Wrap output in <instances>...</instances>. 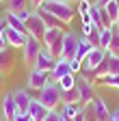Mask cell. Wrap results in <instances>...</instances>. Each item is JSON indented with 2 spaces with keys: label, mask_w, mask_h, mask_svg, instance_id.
Returning a JSON list of instances; mask_svg holds the SVG:
<instances>
[{
  "label": "cell",
  "mask_w": 119,
  "mask_h": 121,
  "mask_svg": "<svg viewBox=\"0 0 119 121\" xmlns=\"http://www.w3.org/2000/svg\"><path fill=\"white\" fill-rule=\"evenodd\" d=\"M2 89H4V73H0V93H2Z\"/></svg>",
  "instance_id": "cell-41"
},
{
  "label": "cell",
  "mask_w": 119,
  "mask_h": 121,
  "mask_svg": "<svg viewBox=\"0 0 119 121\" xmlns=\"http://www.w3.org/2000/svg\"><path fill=\"white\" fill-rule=\"evenodd\" d=\"M26 39H28V35L20 33V30L11 28V26H4V41H7L9 48H18V50H22L24 43H26Z\"/></svg>",
  "instance_id": "cell-10"
},
{
  "label": "cell",
  "mask_w": 119,
  "mask_h": 121,
  "mask_svg": "<svg viewBox=\"0 0 119 121\" xmlns=\"http://www.w3.org/2000/svg\"><path fill=\"white\" fill-rule=\"evenodd\" d=\"M91 104H93V110H95V117H97V121H108V119H110L108 104L104 102V97H102V95H95Z\"/></svg>",
  "instance_id": "cell-15"
},
{
  "label": "cell",
  "mask_w": 119,
  "mask_h": 121,
  "mask_svg": "<svg viewBox=\"0 0 119 121\" xmlns=\"http://www.w3.org/2000/svg\"><path fill=\"white\" fill-rule=\"evenodd\" d=\"M89 2H91V4H97V2H100V0H89Z\"/></svg>",
  "instance_id": "cell-45"
},
{
  "label": "cell",
  "mask_w": 119,
  "mask_h": 121,
  "mask_svg": "<svg viewBox=\"0 0 119 121\" xmlns=\"http://www.w3.org/2000/svg\"><path fill=\"white\" fill-rule=\"evenodd\" d=\"M20 112V108H18V102H15V95H13V91H7V93L2 95V117L4 119H13Z\"/></svg>",
  "instance_id": "cell-11"
},
{
  "label": "cell",
  "mask_w": 119,
  "mask_h": 121,
  "mask_svg": "<svg viewBox=\"0 0 119 121\" xmlns=\"http://www.w3.org/2000/svg\"><path fill=\"white\" fill-rule=\"evenodd\" d=\"M7 9L11 13H22V11H33L31 0H7Z\"/></svg>",
  "instance_id": "cell-20"
},
{
  "label": "cell",
  "mask_w": 119,
  "mask_h": 121,
  "mask_svg": "<svg viewBox=\"0 0 119 121\" xmlns=\"http://www.w3.org/2000/svg\"><path fill=\"white\" fill-rule=\"evenodd\" d=\"M89 17H91L93 26H97V28H104V26H102V13H100V4H93L91 9H89Z\"/></svg>",
  "instance_id": "cell-27"
},
{
  "label": "cell",
  "mask_w": 119,
  "mask_h": 121,
  "mask_svg": "<svg viewBox=\"0 0 119 121\" xmlns=\"http://www.w3.org/2000/svg\"><path fill=\"white\" fill-rule=\"evenodd\" d=\"M78 43H80V37L71 30H65L63 35V48H61V56L67 58V60H74L78 54Z\"/></svg>",
  "instance_id": "cell-6"
},
{
  "label": "cell",
  "mask_w": 119,
  "mask_h": 121,
  "mask_svg": "<svg viewBox=\"0 0 119 121\" xmlns=\"http://www.w3.org/2000/svg\"><path fill=\"white\" fill-rule=\"evenodd\" d=\"M37 13H39V17L43 20V24H46L48 28H56V26H63V24L58 22V20L54 17V15H52L50 11H46V9H41V7H39V9H37Z\"/></svg>",
  "instance_id": "cell-21"
},
{
  "label": "cell",
  "mask_w": 119,
  "mask_h": 121,
  "mask_svg": "<svg viewBox=\"0 0 119 121\" xmlns=\"http://www.w3.org/2000/svg\"><path fill=\"white\" fill-rule=\"evenodd\" d=\"M61 112H63V117H67L71 121L76 115L82 112V104H61Z\"/></svg>",
  "instance_id": "cell-22"
},
{
  "label": "cell",
  "mask_w": 119,
  "mask_h": 121,
  "mask_svg": "<svg viewBox=\"0 0 119 121\" xmlns=\"http://www.w3.org/2000/svg\"><path fill=\"white\" fill-rule=\"evenodd\" d=\"M61 97H63V91H61V86H58V82H54V80H50L46 86L39 91V95H37V99L46 106L48 110H56L58 104H63Z\"/></svg>",
  "instance_id": "cell-2"
},
{
  "label": "cell",
  "mask_w": 119,
  "mask_h": 121,
  "mask_svg": "<svg viewBox=\"0 0 119 121\" xmlns=\"http://www.w3.org/2000/svg\"><path fill=\"white\" fill-rule=\"evenodd\" d=\"M63 104H82V99H80V93H78V89L74 86V89H69V91H63Z\"/></svg>",
  "instance_id": "cell-24"
},
{
  "label": "cell",
  "mask_w": 119,
  "mask_h": 121,
  "mask_svg": "<svg viewBox=\"0 0 119 121\" xmlns=\"http://www.w3.org/2000/svg\"><path fill=\"white\" fill-rule=\"evenodd\" d=\"M48 112H50V110H48V108H46V106H43L37 97L31 99V104H28V115H31L33 121H43Z\"/></svg>",
  "instance_id": "cell-14"
},
{
  "label": "cell",
  "mask_w": 119,
  "mask_h": 121,
  "mask_svg": "<svg viewBox=\"0 0 119 121\" xmlns=\"http://www.w3.org/2000/svg\"><path fill=\"white\" fill-rule=\"evenodd\" d=\"M13 63H15V58H13L11 50L4 48V50H0V73H7L13 69Z\"/></svg>",
  "instance_id": "cell-17"
},
{
  "label": "cell",
  "mask_w": 119,
  "mask_h": 121,
  "mask_svg": "<svg viewBox=\"0 0 119 121\" xmlns=\"http://www.w3.org/2000/svg\"><path fill=\"white\" fill-rule=\"evenodd\" d=\"M58 119H61V110H50L48 115H46V119H43V121H58Z\"/></svg>",
  "instance_id": "cell-34"
},
{
  "label": "cell",
  "mask_w": 119,
  "mask_h": 121,
  "mask_svg": "<svg viewBox=\"0 0 119 121\" xmlns=\"http://www.w3.org/2000/svg\"><path fill=\"white\" fill-rule=\"evenodd\" d=\"M50 82V73L48 71H41V69H31V73H28V80H26V86L33 89V91H41L43 86H46Z\"/></svg>",
  "instance_id": "cell-9"
},
{
  "label": "cell",
  "mask_w": 119,
  "mask_h": 121,
  "mask_svg": "<svg viewBox=\"0 0 119 121\" xmlns=\"http://www.w3.org/2000/svg\"><path fill=\"white\" fill-rule=\"evenodd\" d=\"M43 50V43L37 41L35 37L28 35L26 43H24V48H22V58H24V65H35V60L39 56V52Z\"/></svg>",
  "instance_id": "cell-7"
},
{
  "label": "cell",
  "mask_w": 119,
  "mask_h": 121,
  "mask_svg": "<svg viewBox=\"0 0 119 121\" xmlns=\"http://www.w3.org/2000/svg\"><path fill=\"white\" fill-rule=\"evenodd\" d=\"M46 30H48V26L43 24V20L39 17V13H37V11H33V13H31V17L26 20V33L31 35V37H35L37 41H43V35H46Z\"/></svg>",
  "instance_id": "cell-8"
},
{
  "label": "cell",
  "mask_w": 119,
  "mask_h": 121,
  "mask_svg": "<svg viewBox=\"0 0 119 121\" xmlns=\"http://www.w3.org/2000/svg\"><path fill=\"white\" fill-rule=\"evenodd\" d=\"M11 121H33V119H31V115H28V112H18Z\"/></svg>",
  "instance_id": "cell-35"
},
{
  "label": "cell",
  "mask_w": 119,
  "mask_h": 121,
  "mask_svg": "<svg viewBox=\"0 0 119 121\" xmlns=\"http://www.w3.org/2000/svg\"><path fill=\"white\" fill-rule=\"evenodd\" d=\"M71 121H84V112H80V115H76Z\"/></svg>",
  "instance_id": "cell-42"
},
{
  "label": "cell",
  "mask_w": 119,
  "mask_h": 121,
  "mask_svg": "<svg viewBox=\"0 0 119 121\" xmlns=\"http://www.w3.org/2000/svg\"><path fill=\"white\" fill-rule=\"evenodd\" d=\"M106 52H113V54H119V26L113 24L110 26V45Z\"/></svg>",
  "instance_id": "cell-23"
},
{
  "label": "cell",
  "mask_w": 119,
  "mask_h": 121,
  "mask_svg": "<svg viewBox=\"0 0 119 121\" xmlns=\"http://www.w3.org/2000/svg\"><path fill=\"white\" fill-rule=\"evenodd\" d=\"M108 121H113V119H108Z\"/></svg>",
  "instance_id": "cell-49"
},
{
  "label": "cell",
  "mask_w": 119,
  "mask_h": 121,
  "mask_svg": "<svg viewBox=\"0 0 119 121\" xmlns=\"http://www.w3.org/2000/svg\"><path fill=\"white\" fill-rule=\"evenodd\" d=\"M80 17H82V24H93V22H91V17H89V13L80 15Z\"/></svg>",
  "instance_id": "cell-39"
},
{
  "label": "cell",
  "mask_w": 119,
  "mask_h": 121,
  "mask_svg": "<svg viewBox=\"0 0 119 121\" xmlns=\"http://www.w3.org/2000/svg\"><path fill=\"white\" fill-rule=\"evenodd\" d=\"M67 73H74L71 71V65H69V60L67 58H63V56H58L56 58V63H54V67H52V71H50V80H61L63 76H67Z\"/></svg>",
  "instance_id": "cell-12"
},
{
  "label": "cell",
  "mask_w": 119,
  "mask_h": 121,
  "mask_svg": "<svg viewBox=\"0 0 119 121\" xmlns=\"http://www.w3.org/2000/svg\"><path fill=\"white\" fill-rule=\"evenodd\" d=\"M4 22H7V26H11V28L20 30V33L28 35V33H26V22H24V20H20V15H18V13H11V11H7V17H4Z\"/></svg>",
  "instance_id": "cell-18"
},
{
  "label": "cell",
  "mask_w": 119,
  "mask_h": 121,
  "mask_svg": "<svg viewBox=\"0 0 119 121\" xmlns=\"http://www.w3.org/2000/svg\"><path fill=\"white\" fill-rule=\"evenodd\" d=\"M43 2H46V0H31V9H33V11H37Z\"/></svg>",
  "instance_id": "cell-38"
},
{
  "label": "cell",
  "mask_w": 119,
  "mask_h": 121,
  "mask_svg": "<svg viewBox=\"0 0 119 121\" xmlns=\"http://www.w3.org/2000/svg\"><path fill=\"white\" fill-rule=\"evenodd\" d=\"M56 82H58V86H61V91H69V89L76 86V73H67L61 80H56Z\"/></svg>",
  "instance_id": "cell-26"
},
{
  "label": "cell",
  "mask_w": 119,
  "mask_h": 121,
  "mask_svg": "<svg viewBox=\"0 0 119 121\" xmlns=\"http://www.w3.org/2000/svg\"><path fill=\"white\" fill-rule=\"evenodd\" d=\"M108 45H110V26L100 30V45H97V48H102V50H108Z\"/></svg>",
  "instance_id": "cell-28"
},
{
  "label": "cell",
  "mask_w": 119,
  "mask_h": 121,
  "mask_svg": "<svg viewBox=\"0 0 119 121\" xmlns=\"http://www.w3.org/2000/svg\"><path fill=\"white\" fill-rule=\"evenodd\" d=\"M58 121H69L67 117H63V112H61V119H58Z\"/></svg>",
  "instance_id": "cell-43"
},
{
  "label": "cell",
  "mask_w": 119,
  "mask_h": 121,
  "mask_svg": "<svg viewBox=\"0 0 119 121\" xmlns=\"http://www.w3.org/2000/svg\"><path fill=\"white\" fill-rule=\"evenodd\" d=\"M115 2H117V4H119V0H115Z\"/></svg>",
  "instance_id": "cell-48"
},
{
  "label": "cell",
  "mask_w": 119,
  "mask_h": 121,
  "mask_svg": "<svg viewBox=\"0 0 119 121\" xmlns=\"http://www.w3.org/2000/svg\"><path fill=\"white\" fill-rule=\"evenodd\" d=\"M93 48H97V45H93L91 41H89V37H80V43H78V54H76V60H82L87 58V54L91 52Z\"/></svg>",
  "instance_id": "cell-19"
},
{
  "label": "cell",
  "mask_w": 119,
  "mask_h": 121,
  "mask_svg": "<svg viewBox=\"0 0 119 121\" xmlns=\"http://www.w3.org/2000/svg\"><path fill=\"white\" fill-rule=\"evenodd\" d=\"M13 95H15V102H18V108L20 112H28V104H31V93H28V89H15L13 91Z\"/></svg>",
  "instance_id": "cell-16"
},
{
  "label": "cell",
  "mask_w": 119,
  "mask_h": 121,
  "mask_svg": "<svg viewBox=\"0 0 119 121\" xmlns=\"http://www.w3.org/2000/svg\"><path fill=\"white\" fill-rule=\"evenodd\" d=\"M97 84H104V86H113V89H119V73L115 76H104V78L97 80Z\"/></svg>",
  "instance_id": "cell-29"
},
{
  "label": "cell",
  "mask_w": 119,
  "mask_h": 121,
  "mask_svg": "<svg viewBox=\"0 0 119 121\" xmlns=\"http://www.w3.org/2000/svg\"><path fill=\"white\" fill-rule=\"evenodd\" d=\"M93 30V24H82V37H89Z\"/></svg>",
  "instance_id": "cell-37"
},
{
  "label": "cell",
  "mask_w": 119,
  "mask_h": 121,
  "mask_svg": "<svg viewBox=\"0 0 119 121\" xmlns=\"http://www.w3.org/2000/svg\"><path fill=\"white\" fill-rule=\"evenodd\" d=\"M76 89L80 93V99H82V106L93 102V97L97 95L95 93V82H91L84 73H76Z\"/></svg>",
  "instance_id": "cell-5"
},
{
  "label": "cell",
  "mask_w": 119,
  "mask_h": 121,
  "mask_svg": "<svg viewBox=\"0 0 119 121\" xmlns=\"http://www.w3.org/2000/svg\"><path fill=\"white\" fill-rule=\"evenodd\" d=\"M110 119H113V121H119V108H117L115 112H110Z\"/></svg>",
  "instance_id": "cell-40"
},
{
  "label": "cell",
  "mask_w": 119,
  "mask_h": 121,
  "mask_svg": "<svg viewBox=\"0 0 119 121\" xmlns=\"http://www.w3.org/2000/svg\"><path fill=\"white\" fill-rule=\"evenodd\" d=\"M67 2H78V0H67Z\"/></svg>",
  "instance_id": "cell-47"
},
{
  "label": "cell",
  "mask_w": 119,
  "mask_h": 121,
  "mask_svg": "<svg viewBox=\"0 0 119 121\" xmlns=\"http://www.w3.org/2000/svg\"><path fill=\"white\" fill-rule=\"evenodd\" d=\"M69 65H71V71H74V73H78V71L82 69V63H80V60H76V58L69 60Z\"/></svg>",
  "instance_id": "cell-36"
},
{
  "label": "cell",
  "mask_w": 119,
  "mask_h": 121,
  "mask_svg": "<svg viewBox=\"0 0 119 121\" xmlns=\"http://www.w3.org/2000/svg\"><path fill=\"white\" fill-rule=\"evenodd\" d=\"M0 121H9V119H4V117H0Z\"/></svg>",
  "instance_id": "cell-46"
},
{
  "label": "cell",
  "mask_w": 119,
  "mask_h": 121,
  "mask_svg": "<svg viewBox=\"0 0 119 121\" xmlns=\"http://www.w3.org/2000/svg\"><path fill=\"white\" fill-rule=\"evenodd\" d=\"M115 73H119V54L106 52L102 65L95 69V82H97L100 78H104V76H115Z\"/></svg>",
  "instance_id": "cell-4"
},
{
  "label": "cell",
  "mask_w": 119,
  "mask_h": 121,
  "mask_svg": "<svg viewBox=\"0 0 119 121\" xmlns=\"http://www.w3.org/2000/svg\"><path fill=\"white\" fill-rule=\"evenodd\" d=\"M63 35H65V30L63 26H56V28H48L46 30V35H43V48H46L52 56H61V48H63Z\"/></svg>",
  "instance_id": "cell-3"
},
{
  "label": "cell",
  "mask_w": 119,
  "mask_h": 121,
  "mask_svg": "<svg viewBox=\"0 0 119 121\" xmlns=\"http://www.w3.org/2000/svg\"><path fill=\"white\" fill-rule=\"evenodd\" d=\"M104 9H106V13H108V17H110V22L115 24V22H119V4L115 2V0H110V2H106V4H102Z\"/></svg>",
  "instance_id": "cell-25"
},
{
  "label": "cell",
  "mask_w": 119,
  "mask_h": 121,
  "mask_svg": "<svg viewBox=\"0 0 119 121\" xmlns=\"http://www.w3.org/2000/svg\"><path fill=\"white\" fill-rule=\"evenodd\" d=\"M100 30H102V28L93 26V30H91V35H89V41H91L93 45H100Z\"/></svg>",
  "instance_id": "cell-32"
},
{
  "label": "cell",
  "mask_w": 119,
  "mask_h": 121,
  "mask_svg": "<svg viewBox=\"0 0 119 121\" xmlns=\"http://www.w3.org/2000/svg\"><path fill=\"white\" fill-rule=\"evenodd\" d=\"M41 9L50 11L61 24H69L74 20V13H76V4L67 2V0H46L41 4Z\"/></svg>",
  "instance_id": "cell-1"
},
{
  "label": "cell",
  "mask_w": 119,
  "mask_h": 121,
  "mask_svg": "<svg viewBox=\"0 0 119 121\" xmlns=\"http://www.w3.org/2000/svg\"><path fill=\"white\" fill-rule=\"evenodd\" d=\"M82 112H84V121H97L95 110H93V104H91V102L82 106Z\"/></svg>",
  "instance_id": "cell-30"
},
{
  "label": "cell",
  "mask_w": 119,
  "mask_h": 121,
  "mask_svg": "<svg viewBox=\"0 0 119 121\" xmlns=\"http://www.w3.org/2000/svg\"><path fill=\"white\" fill-rule=\"evenodd\" d=\"M106 2H110V0H100V2H97V4H106Z\"/></svg>",
  "instance_id": "cell-44"
},
{
  "label": "cell",
  "mask_w": 119,
  "mask_h": 121,
  "mask_svg": "<svg viewBox=\"0 0 119 121\" xmlns=\"http://www.w3.org/2000/svg\"><path fill=\"white\" fill-rule=\"evenodd\" d=\"M4 26H7V22H4V20H0V50L9 48L7 41H4Z\"/></svg>",
  "instance_id": "cell-33"
},
{
  "label": "cell",
  "mask_w": 119,
  "mask_h": 121,
  "mask_svg": "<svg viewBox=\"0 0 119 121\" xmlns=\"http://www.w3.org/2000/svg\"><path fill=\"white\" fill-rule=\"evenodd\" d=\"M54 63H56V56H52L46 48H43L41 52H39V56H37V60H35V69H41V71H52V67H54Z\"/></svg>",
  "instance_id": "cell-13"
},
{
  "label": "cell",
  "mask_w": 119,
  "mask_h": 121,
  "mask_svg": "<svg viewBox=\"0 0 119 121\" xmlns=\"http://www.w3.org/2000/svg\"><path fill=\"white\" fill-rule=\"evenodd\" d=\"M93 4L89 2V0H78L76 2V13L78 15H84V13H89V9H91Z\"/></svg>",
  "instance_id": "cell-31"
}]
</instances>
